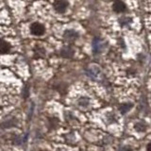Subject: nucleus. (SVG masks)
<instances>
[{
    "instance_id": "1",
    "label": "nucleus",
    "mask_w": 151,
    "mask_h": 151,
    "mask_svg": "<svg viewBox=\"0 0 151 151\" xmlns=\"http://www.w3.org/2000/svg\"><path fill=\"white\" fill-rule=\"evenodd\" d=\"M30 31L35 36H42L45 33V27L40 23H33L30 27Z\"/></svg>"
},
{
    "instance_id": "2",
    "label": "nucleus",
    "mask_w": 151,
    "mask_h": 151,
    "mask_svg": "<svg viewBox=\"0 0 151 151\" xmlns=\"http://www.w3.org/2000/svg\"><path fill=\"white\" fill-rule=\"evenodd\" d=\"M68 7V3L63 0H58L54 4V9H56V12L63 13L66 11V9Z\"/></svg>"
},
{
    "instance_id": "3",
    "label": "nucleus",
    "mask_w": 151,
    "mask_h": 151,
    "mask_svg": "<svg viewBox=\"0 0 151 151\" xmlns=\"http://www.w3.org/2000/svg\"><path fill=\"white\" fill-rule=\"evenodd\" d=\"M11 50V45L8 42L0 40V54H6Z\"/></svg>"
},
{
    "instance_id": "4",
    "label": "nucleus",
    "mask_w": 151,
    "mask_h": 151,
    "mask_svg": "<svg viewBox=\"0 0 151 151\" xmlns=\"http://www.w3.org/2000/svg\"><path fill=\"white\" fill-rule=\"evenodd\" d=\"M63 37L68 41H74L78 37V32H76L74 30H66L63 34Z\"/></svg>"
},
{
    "instance_id": "5",
    "label": "nucleus",
    "mask_w": 151,
    "mask_h": 151,
    "mask_svg": "<svg viewBox=\"0 0 151 151\" xmlns=\"http://www.w3.org/2000/svg\"><path fill=\"white\" fill-rule=\"evenodd\" d=\"M113 9L116 12H123L126 9V5L121 1H117L113 4Z\"/></svg>"
},
{
    "instance_id": "6",
    "label": "nucleus",
    "mask_w": 151,
    "mask_h": 151,
    "mask_svg": "<svg viewBox=\"0 0 151 151\" xmlns=\"http://www.w3.org/2000/svg\"><path fill=\"white\" fill-rule=\"evenodd\" d=\"M61 56L65 57V58H70V57L73 56V50L70 48V47H64L63 49H61L60 51Z\"/></svg>"
},
{
    "instance_id": "7",
    "label": "nucleus",
    "mask_w": 151,
    "mask_h": 151,
    "mask_svg": "<svg viewBox=\"0 0 151 151\" xmlns=\"http://www.w3.org/2000/svg\"><path fill=\"white\" fill-rule=\"evenodd\" d=\"M101 47H102V45H101V41L99 39H96L93 41V50L96 53H98V52H100L101 50Z\"/></svg>"
},
{
    "instance_id": "8",
    "label": "nucleus",
    "mask_w": 151,
    "mask_h": 151,
    "mask_svg": "<svg viewBox=\"0 0 151 151\" xmlns=\"http://www.w3.org/2000/svg\"><path fill=\"white\" fill-rule=\"evenodd\" d=\"M131 108H132L131 104H123V105L120 106V111L122 113H126V112L129 111Z\"/></svg>"
},
{
    "instance_id": "9",
    "label": "nucleus",
    "mask_w": 151,
    "mask_h": 151,
    "mask_svg": "<svg viewBox=\"0 0 151 151\" xmlns=\"http://www.w3.org/2000/svg\"><path fill=\"white\" fill-rule=\"evenodd\" d=\"M135 129L137 131H139V132H144L146 130V127L145 124H143V123H137V124L135 125Z\"/></svg>"
},
{
    "instance_id": "10",
    "label": "nucleus",
    "mask_w": 151,
    "mask_h": 151,
    "mask_svg": "<svg viewBox=\"0 0 151 151\" xmlns=\"http://www.w3.org/2000/svg\"><path fill=\"white\" fill-rule=\"evenodd\" d=\"M119 151H132V150L129 147H122Z\"/></svg>"
},
{
    "instance_id": "11",
    "label": "nucleus",
    "mask_w": 151,
    "mask_h": 151,
    "mask_svg": "<svg viewBox=\"0 0 151 151\" xmlns=\"http://www.w3.org/2000/svg\"><path fill=\"white\" fill-rule=\"evenodd\" d=\"M147 151H151V143L147 145Z\"/></svg>"
}]
</instances>
